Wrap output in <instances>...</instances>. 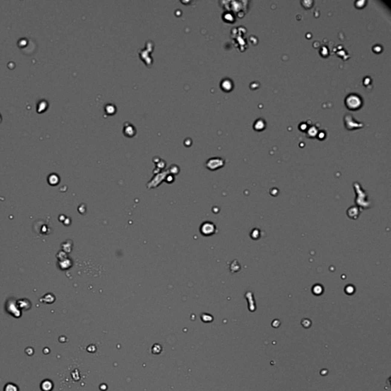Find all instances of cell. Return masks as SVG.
Returning <instances> with one entry per match:
<instances>
[{"label":"cell","mask_w":391,"mask_h":391,"mask_svg":"<svg viewBox=\"0 0 391 391\" xmlns=\"http://www.w3.org/2000/svg\"><path fill=\"white\" fill-rule=\"evenodd\" d=\"M362 104L361 98L357 94H350L345 99V105L351 110L358 109Z\"/></svg>","instance_id":"6da1fadb"},{"label":"cell","mask_w":391,"mask_h":391,"mask_svg":"<svg viewBox=\"0 0 391 391\" xmlns=\"http://www.w3.org/2000/svg\"><path fill=\"white\" fill-rule=\"evenodd\" d=\"M213 161L215 162V163H213L211 160L207 163V166H208V168L210 169V170H215V169H217L219 166H221L224 163H223L222 160L220 159V158H212Z\"/></svg>","instance_id":"3957f363"},{"label":"cell","mask_w":391,"mask_h":391,"mask_svg":"<svg viewBox=\"0 0 391 391\" xmlns=\"http://www.w3.org/2000/svg\"><path fill=\"white\" fill-rule=\"evenodd\" d=\"M41 389L43 391H50L53 388V383L50 380H44L43 382L41 383Z\"/></svg>","instance_id":"277c9868"},{"label":"cell","mask_w":391,"mask_h":391,"mask_svg":"<svg viewBox=\"0 0 391 391\" xmlns=\"http://www.w3.org/2000/svg\"><path fill=\"white\" fill-rule=\"evenodd\" d=\"M215 225H213L212 222H209V221L203 222V224H202L201 227H200V231H201V233L203 234V235H206V236H209V235H212V234L215 232Z\"/></svg>","instance_id":"7a4b0ae2"},{"label":"cell","mask_w":391,"mask_h":391,"mask_svg":"<svg viewBox=\"0 0 391 391\" xmlns=\"http://www.w3.org/2000/svg\"><path fill=\"white\" fill-rule=\"evenodd\" d=\"M4 391H18V387L14 383H9L5 384Z\"/></svg>","instance_id":"5b68a950"}]
</instances>
